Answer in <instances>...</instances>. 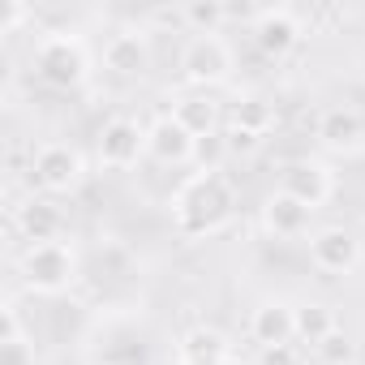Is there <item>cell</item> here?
<instances>
[{"label": "cell", "mask_w": 365, "mask_h": 365, "mask_svg": "<svg viewBox=\"0 0 365 365\" xmlns=\"http://www.w3.org/2000/svg\"><path fill=\"white\" fill-rule=\"evenodd\" d=\"M168 207L180 237H215L237 215V190L224 172H194L176 185Z\"/></svg>", "instance_id": "6da1fadb"}, {"label": "cell", "mask_w": 365, "mask_h": 365, "mask_svg": "<svg viewBox=\"0 0 365 365\" xmlns=\"http://www.w3.org/2000/svg\"><path fill=\"white\" fill-rule=\"evenodd\" d=\"M18 275L31 292L39 297H61L78 284L82 275V258L69 241H43V245H26L18 258Z\"/></svg>", "instance_id": "7a4b0ae2"}, {"label": "cell", "mask_w": 365, "mask_h": 365, "mask_svg": "<svg viewBox=\"0 0 365 365\" xmlns=\"http://www.w3.org/2000/svg\"><path fill=\"white\" fill-rule=\"evenodd\" d=\"M35 78L56 86V91H78L86 78H91V52L78 35H65V31H52L35 43Z\"/></svg>", "instance_id": "3957f363"}, {"label": "cell", "mask_w": 365, "mask_h": 365, "mask_svg": "<svg viewBox=\"0 0 365 365\" xmlns=\"http://www.w3.org/2000/svg\"><path fill=\"white\" fill-rule=\"evenodd\" d=\"M232 69H237V52L220 31L215 35H194L180 48V78L194 91H215V86L232 82Z\"/></svg>", "instance_id": "277c9868"}, {"label": "cell", "mask_w": 365, "mask_h": 365, "mask_svg": "<svg viewBox=\"0 0 365 365\" xmlns=\"http://www.w3.org/2000/svg\"><path fill=\"white\" fill-rule=\"evenodd\" d=\"M31 172H35V185L52 198H65V194H78L82 180H86V159L78 146L69 142H43L31 159Z\"/></svg>", "instance_id": "5b68a950"}, {"label": "cell", "mask_w": 365, "mask_h": 365, "mask_svg": "<svg viewBox=\"0 0 365 365\" xmlns=\"http://www.w3.org/2000/svg\"><path fill=\"white\" fill-rule=\"evenodd\" d=\"M279 190L288 194V198H297L301 207H309V211H318V207H327L331 202V194H335V172L322 163V159H292V163H284V172H279Z\"/></svg>", "instance_id": "8992f818"}, {"label": "cell", "mask_w": 365, "mask_h": 365, "mask_svg": "<svg viewBox=\"0 0 365 365\" xmlns=\"http://www.w3.org/2000/svg\"><path fill=\"white\" fill-rule=\"evenodd\" d=\"M95 155H99L103 168H133V163L146 155V129H142L133 116H112V120L99 129Z\"/></svg>", "instance_id": "52a82bcc"}, {"label": "cell", "mask_w": 365, "mask_h": 365, "mask_svg": "<svg viewBox=\"0 0 365 365\" xmlns=\"http://www.w3.org/2000/svg\"><path fill=\"white\" fill-rule=\"evenodd\" d=\"M309 262H314L322 275H348V271H356V262H361V241H356L348 228H339V224L318 228V232L309 237Z\"/></svg>", "instance_id": "ba28073f"}, {"label": "cell", "mask_w": 365, "mask_h": 365, "mask_svg": "<svg viewBox=\"0 0 365 365\" xmlns=\"http://www.w3.org/2000/svg\"><path fill=\"white\" fill-rule=\"evenodd\" d=\"M194 133L180 125L172 112H159L150 125H146V155L150 159H159V163H190L194 159Z\"/></svg>", "instance_id": "9c48e42d"}, {"label": "cell", "mask_w": 365, "mask_h": 365, "mask_svg": "<svg viewBox=\"0 0 365 365\" xmlns=\"http://www.w3.org/2000/svg\"><path fill=\"white\" fill-rule=\"evenodd\" d=\"M301 35H305L301 18H297L292 9H284V5H279V9H262L258 22H254V43H258V52L271 56V61L288 56V52L301 43Z\"/></svg>", "instance_id": "30bf717a"}, {"label": "cell", "mask_w": 365, "mask_h": 365, "mask_svg": "<svg viewBox=\"0 0 365 365\" xmlns=\"http://www.w3.org/2000/svg\"><path fill=\"white\" fill-rule=\"evenodd\" d=\"M103 69L116 78H142L150 69V39L146 31H116L103 48Z\"/></svg>", "instance_id": "8fae6325"}, {"label": "cell", "mask_w": 365, "mask_h": 365, "mask_svg": "<svg viewBox=\"0 0 365 365\" xmlns=\"http://www.w3.org/2000/svg\"><path fill=\"white\" fill-rule=\"evenodd\" d=\"M250 335L258 348H284L297 339V305L288 301H262L250 314Z\"/></svg>", "instance_id": "7c38bea8"}, {"label": "cell", "mask_w": 365, "mask_h": 365, "mask_svg": "<svg viewBox=\"0 0 365 365\" xmlns=\"http://www.w3.org/2000/svg\"><path fill=\"white\" fill-rule=\"evenodd\" d=\"M14 228L22 232L26 245H43V241H61L65 232V215L52 198H26L18 211H14Z\"/></svg>", "instance_id": "4fadbf2b"}, {"label": "cell", "mask_w": 365, "mask_h": 365, "mask_svg": "<svg viewBox=\"0 0 365 365\" xmlns=\"http://www.w3.org/2000/svg\"><path fill=\"white\" fill-rule=\"evenodd\" d=\"M318 142L339 155H356L365 146V120L352 108H327L318 116Z\"/></svg>", "instance_id": "5bb4252c"}, {"label": "cell", "mask_w": 365, "mask_h": 365, "mask_svg": "<svg viewBox=\"0 0 365 365\" xmlns=\"http://www.w3.org/2000/svg\"><path fill=\"white\" fill-rule=\"evenodd\" d=\"M228 356H232L228 335L220 327H207V322L190 327L185 335H180V344H176V361L180 365H224Z\"/></svg>", "instance_id": "9a60e30c"}, {"label": "cell", "mask_w": 365, "mask_h": 365, "mask_svg": "<svg viewBox=\"0 0 365 365\" xmlns=\"http://www.w3.org/2000/svg\"><path fill=\"white\" fill-rule=\"evenodd\" d=\"M309 207H301L297 198H288L284 190H275V194H267V202H262V228L271 232V237H279V241H292V237H301L305 228H309Z\"/></svg>", "instance_id": "2e32d148"}, {"label": "cell", "mask_w": 365, "mask_h": 365, "mask_svg": "<svg viewBox=\"0 0 365 365\" xmlns=\"http://www.w3.org/2000/svg\"><path fill=\"white\" fill-rule=\"evenodd\" d=\"M172 116L185 125L194 138H211V133H220V103H215L207 91L176 95V99H172Z\"/></svg>", "instance_id": "e0dca14e"}, {"label": "cell", "mask_w": 365, "mask_h": 365, "mask_svg": "<svg viewBox=\"0 0 365 365\" xmlns=\"http://www.w3.org/2000/svg\"><path fill=\"white\" fill-rule=\"evenodd\" d=\"M232 129L250 133V138H262L275 129V108L262 99V95H241L232 103Z\"/></svg>", "instance_id": "ac0fdd59"}, {"label": "cell", "mask_w": 365, "mask_h": 365, "mask_svg": "<svg viewBox=\"0 0 365 365\" xmlns=\"http://www.w3.org/2000/svg\"><path fill=\"white\" fill-rule=\"evenodd\" d=\"M335 327H339V322H335L331 305H322V301H305V305H297V339H301V344L318 348Z\"/></svg>", "instance_id": "d6986e66"}, {"label": "cell", "mask_w": 365, "mask_h": 365, "mask_svg": "<svg viewBox=\"0 0 365 365\" xmlns=\"http://www.w3.org/2000/svg\"><path fill=\"white\" fill-rule=\"evenodd\" d=\"M314 352H318V361H322V365H352V361H356V344H352V335H348L344 327H335V331L314 348Z\"/></svg>", "instance_id": "ffe728a7"}, {"label": "cell", "mask_w": 365, "mask_h": 365, "mask_svg": "<svg viewBox=\"0 0 365 365\" xmlns=\"http://www.w3.org/2000/svg\"><path fill=\"white\" fill-rule=\"evenodd\" d=\"M228 133H211V138H198L194 142V163H198V172H220L224 168V159H228Z\"/></svg>", "instance_id": "44dd1931"}, {"label": "cell", "mask_w": 365, "mask_h": 365, "mask_svg": "<svg viewBox=\"0 0 365 365\" xmlns=\"http://www.w3.org/2000/svg\"><path fill=\"white\" fill-rule=\"evenodd\" d=\"M185 22L194 26V35H215V26L224 22V5H202L198 0V5L185 9Z\"/></svg>", "instance_id": "7402d4cb"}, {"label": "cell", "mask_w": 365, "mask_h": 365, "mask_svg": "<svg viewBox=\"0 0 365 365\" xmlns=\"http://www.w3.org/2000/svg\"><path fill=\"white\" fill-rule=\"evenodd\" d=\"M0 365H35V344H31V339H9V344H0Z\"/></svg>", "instance_id": "603a6c76"}, {"label": "cell", "mask_w": 365, "mask_h": 365, "mask_svg": "<svg viewBox=\"0 0 365 365\" xmlns=\"http://www.w3.org/2000/svg\"><path fill=\"white\" fill-rule=\"evenodd\" d=\"M9 339H26V327L18 318V301H5V309H0V344Z\"/></svg>", "instance_id": "cb8c5ba5"}, {"label": "cell", "mask_w": 365, "mask_h": 365, "mask_svg": "<svg viewBox=\"0 0 365 365\" xmlns=\"http://www.w3.org/2000/svg\"><path fill=\"white\" fill-rule=\"evenodd\" d=\"M258 365H301V356H297L292 344H284V348H262Z\"/></svg>", "instance_id": "d4e9b609"}, {"label": "cell", "mask_w": 365, "mask_h": 365, "mask_svg": "<svg viewBox=\"0 0 365 365\" xmlns=\"http://www.w3.org/2000/svg\"><path fill=\"white\" fill-rule=\"evenodd\" d=\"M26 18H31L26 5H9V9H5V26H0V35H18V26H22Z\"/></svg>", "instance_id": "484cf974"}, {"label": "cell", "mask_w": 365, "mask_h": 365, "mask_svg": "<svg viewBox=\"0 0 365 365\" xmlns=\"http://www.w3.org/2000/svg\"><path fill=\"white\" fill-rule=\"evenodd\" d=\"M228 146H232V150H254L258 138H250V133H241V129H228Z\"/></svg>", "instance_id": "4316f807"}, {"label": "cell", "mask_w": 365, "mask_h": 365, "mask_svg": "<svg viewBox=\"0 0 365 365\" xmlns=\"http://www.w3.org/2000/svg\"><path fill=\"white\" fill-rule=\"evenodd\" d=\"M103 365H112V361H103Z\"/></svg>", "instance_id": "83f0119b"}]
</instances>
